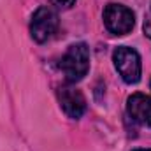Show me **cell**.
Wrapping results in <instances>:
<instances>
[{
	"label": "cell",
	"mask_w": 151,
	"mask_h": 151,
	"mask_svg": "<svg viewBox=\"0 0 151 151\" xmlns=\"http://www.w3.org/2000/svg\"><path fill=\"white\" fill-rule=\"evenodd\" d=\"M60 70L65 74L67 83L81 81L90 70V47L84 42H76L69 46L67 53L58 63Z\"/></svg>",
	"instance_id": "6da1fadb"
},
{
	"label": "cell",
	"mask_w": 151,
	"mask_h": 151,
	"mask_svg": "<svg viewBox=\"0 0 151 151\" xmlns=\"http://www.w3.org/2000/svg\"><path fill=\"white\" fill-rule=\"evenodd\" d=\"M113 62L116 70L119 72L121 79L127 84H135L141 81L142 74V63H141V55L128 46H119L113 53Z\"/></svg>",
	"instance_id": "7a4b0ae2"
},
{
	"label": "cell",
	"mask_w": 151,
	"mask_h": 151,
	"mask_svg": "<svg viewBox=\"0 0 151 151\" xmlns=\"http://www.w3.org/2000/svg\"><path fill=\"white\" fill-rule=\"evenodd\" d=\"M104 25L113 35H127L135 25V14L127 5L107 4L104 9Z\"/></svg>",
	"instance_id": "3957f363"
},
{
	"label": "cell",
	"mask_w": 151,
	"mask_h": 151,
	"mask_svg": "<svg viewBox=\"0 0 151 151\" xmlns=\"http://www.w3.org/2000/svg\"><path fill=\"white\" fill-rule=\"evenodd\" d=\"M56 28H58V14L53 7L42 5L34 12L30 21V35L35 42L39 44L46 42L47 39L53 37Z\"/></svg>",
	"instance_id": "277c9868"
},
{
	"label": "cell",
	"mask_w": 151,
	"mask_h": 151,
	"mask_svg": "<svg viewBox=\"0 0 151 151\" xmlns=\"http://www.w3.org/2000/svg\"><path fill=\"white\" fill-rule=\"evenodd\" d=\"M58 102L62 111L72 119H79L84 111H86V99L81 93V90H77L76 86H60L58 88Z\"/></svg>",
	"instance_id": "5b68a950"
},
{
	"label": "cell",
	"mask_w": 151,
	"mask_h": 151,
	"mask_svg": "<svg viewBox=\"0 0 151 151\" xmlns=\"http://www.w3.org/2000/svg\"><path fill=\"white\" fill-rule=\"evenodd\" d=\"M127 113L134 121L144 127H151V97L144 93L130 95L127 100Z\"/></svg>",
	"instance_id": "8992f818"
},
{
	"label": "cell",
	"mask_w": 151,
	"mask_h": 151,
	"mask_svg": "<svg viewBox=\"0 0 151 151\" xmlns=\"http://www.w3.org/2000/svg\"><path fill=\"white\" fill-rule=\"evenodd\" d=\"M55 2H56L58 5H62V7H67V9L72 7V5L76 4V0H55Z\"/></svg>",
	"instance_id": "52a82bcc"
},
{
	"label": "cell",
	"mask_w": 151,
	"mask_h": 151,
	"mask_svg": "<svg viewBox=\"0 0 151 151\" xmlns=\"http://www.w3.org/2000/svg\"><path fill=\"white\" fill-rule=\"evenodd\" d=\"M134 151H151V150H134Z\"/></svg>",
	"instance_id": "ba28073f"
}]
</instances>
